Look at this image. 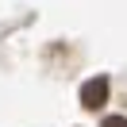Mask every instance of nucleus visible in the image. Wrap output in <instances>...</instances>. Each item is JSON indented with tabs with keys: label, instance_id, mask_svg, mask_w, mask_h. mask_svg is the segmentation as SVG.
Instances as JSON below:
<instances>
[{
	"label": "nucleus",
	"instance_id": "obj_1",
	"mask_svg": "<svg viewBox=\"0 0 127 127\" xmlns=\"http://www.w3.org/2000/svg\"><path fill=\"white\" fill-rule=\"evenodd\" d=\"M104 100H108V77H93L81 85V104L85 108H100Z\"/></svg>",
	"mask_w": 127,
	"mask_h": 127
},
{
	"label": "nucleus",
	"instance_id": "obj_2",
	"mask_svg": "<svg viewBox=\"0 0 127 127\" xmlns=\"http://www.w3.org/2000/svg\"><path fill=\"white\" fill-rule=\"evenodd\" d=\"M104 127H127V119H123V116H108V119H104Z\"/></svg>",
	"mask_w": 127,
	"mask_h": 127
}]
</instances>
